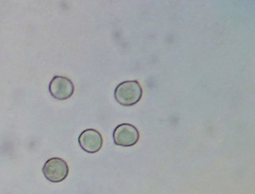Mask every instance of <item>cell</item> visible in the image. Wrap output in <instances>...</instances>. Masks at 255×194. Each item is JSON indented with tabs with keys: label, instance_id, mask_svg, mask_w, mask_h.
<instances>
[{
	"label": "cell",
	"instance_id": "1",
	"mask_svg": "<svg viewBox=\"0 0 255 194\" xmlns=\"http://www.w3.org/2000/svg\"><path fill=\"white\" fill-rule=\"evenodd\" d=\"M142 88L137 81H127L119 84L115 90V98L123 106H133L139 102Z\"/></svg>",
	"mask_w": 255,
	"mask_h": 194
},
{
	"label": "cell",
	"instance_id": "2",
	"mask_svg": "<svg viewBox=\"0 0 255 194\" xmlns=\"http://www.w3.org/2000/svg\"><path fill=\"white\" fill-rule=\"evenodd\" d=\"M69 166L60 158H52L45 163L42 172L45 179L53 183L63 182L69 175Z\"/></svg>",
	"mask_w": 255,
	"mask_h": 194
},
{
	"label": "cell",
	"instance_id": "5",
	"mask_svg": "<svg viewBox=\"0 0 255 194\" xmlns=\"http://www.w3.org/2000/svg\"><path fill=\"white\" fill-rule=\"evenodd\" d=\"M78 141L81 148L89 154L96 153L102 148V136L95 129L85 130L79 136Z\"/></svg>",
	"mask_w": 255,
	"mask_h": 194
},
{
	"label": "cell",
	"instance_id": "3",
	"mask_svg": "<svg viewBox=\"0 0 255 194\" xmlns=\"http://www.w3.org/2000/svg\"><path fill=\"white\" fill-rule=\"evenodd\" d=\"M139 132L134 126L129 124H120L113 132V139L116 145L129 147L135 145L139 140Z\"/></svg>",
	"mask_w": 255,
	"mask_h": 194
},
{
	"label": "cell",
	"instance_id": "4",
	"mask_svg": "<svg viewBox=\"0 0 255 194\" xmlns=\"http://www.w3.org/2000/svg\"><path fill=\"white\" fill-rule=\"evenodd\" d=\"M49 89L53 98L58 100H65L73 96L74 84L67 77L56 76L52 79Z\"/></svg>",
	"mask_w": 255,
	"mask_h": 194
}]
</instances>
